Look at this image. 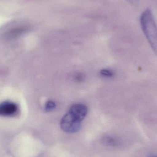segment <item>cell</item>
Here are the masks:
<instances>
[{
	"instance_id": "cell-1",
	"label": "cell",
	"mask_w": 157,
	"mask_h": 157,
	"mask_svg": "<svg viewBox=\"0 0 157 157\" xmlns=\"http://www.w3.org/2000/svg\"><path fill=\"white\" fill-rule=\"evenodd\" d=\"M87 106L83 103H76L72 105L69 111L61 120V128L65 132L74 133L81 129L82 122L87 116Z\"/></svg>"
},
{
	"instance_id": "cell-2",
	"label": "cell",
	"mask_w": 157,
	"mask_h": 157,
	"mask_svg": "<svg viewBox=\"0 0 157 157\" xmlns=\"http://www.w3.org/2000/svg\"><path fill=\"white\" fill-rule=\"evenodd\" d=\"M140 24L142 30L155 53L157 52V28L154 16L150 9L141 15Z\"/></svg>"
},
{
	"instance_id": "cell-3",
	"label": "cell",
	"mask_w": 157,
	"mask_h": 157,
	"mask_svg": "<svg viewBox=\"0 0 157 157\" xmlns=\"http://www.w3.org/2000/svg\"><path fill=\"white\" fill-rule=\"evenodd\" d=\"M18 106L14 102L5 101L0 104V116H14L18 113Z\"/></svg>"
},
{
	"instance_id": "cell-4",
	"label": "cell",
	"mask_w": 157,
	"mask_h": 157,
	"mask_svg": "<svg viewBox=\"0 0 157 157\" xmlns=\"http://www.w3.org/2000/svg\"><path fill=\"white\" fill-rule=\"evenodd\" d=\"M29 29L27 26H19L11 29L5 34V37L8 39L15 38L24 34Z\"/></svg>"
},
{
	"instance_id": "cell-5",
	"label": "cell",
	"mask_w": 157,
	"mask_h": 157,
	"mask_svg": "<svg viewBox=\"0 0 157 157\" xmlns=\"http://www.w3.org/2000/svg\"><path fill=\"white\" fill-rule=\"evenodd\" d=\"M102 142L103 144L109 146L116 147L120 145V141L116 136H106L102 137Z\"/></svg>"
},
{
	"instance_id": "cell-6",
	"label": "cell",
	"mask_w": 157,
	"mask_h": 157,
	"mask_svg": "<svg viewBox=\"0 0 157 157\" xmlns=\"http://www.w3.org/2000/svg\"><path fill=\"white\" fill-rule=\"evenodd\" d=\"M100 74L101 76L106 78H111L114 75V72L112 70L108 69H102L100 71Z\"/></svg>"
},
{
	"instance_id": "cell-7",
	"label": "cell",
	"mask_w": 157,
	"mask_h": 157,
	"mask_svg": "<svg viewBox=\"0 0 157 157\" xmlns=\"http://www.w3.org/2000/svg\"><path fill=\"white\" fill-rule=\"evenodd\" d=\"M55 103L53 102V101H49L47 102V104L46 105V109L47 111H51L53 109L55 108Z\"/></svg>"
},
{
	"instance_id": "cell-8",
	"label": "cell",
	"mask_w": 157,
	"mask_h": 157,
	"mask_svg": "<svg viewBox=\"0 0 157 157\" xmlns=\"http://www.w3.org/2000/svg\"><path fill=\"white\" fill-rule=\"evenodd\" d=\"M84 78V76L83 74L81 73L77 74L76 75H75L74 79L76 81L81 82L83 81Z\"/></svg>"
},
{
	"instance_id": "cell-9",
	"label": "cell",
	"mask_w": 157,
	"mask_h": 157,
	"mask_svg": "<svg viewBox=\"0 0 157 157\" xmlns=\"http://www.w3.org/2000/svg\"><path fill=\"white\" fill-rule=\"evenodd\" d=\"M128 2L131 3V4L135 5L138 2L139 0H127Z\"/></svg>"
},
{
	"instance_id": "cell-10",
	"label": "cell",
	"mask_w": 157,
	"mask_h": 157,
	"mask_svg": "<svg viewBox=\"0 0 157 157\" xmlns=\"http://www.w3.org/2000/svg\"><path fill=\"white\" fill-rule=\"evenodd\" d=\"M148 157H157L154 154H150L148 155Z\"/></svg>"
}]
</instances>
